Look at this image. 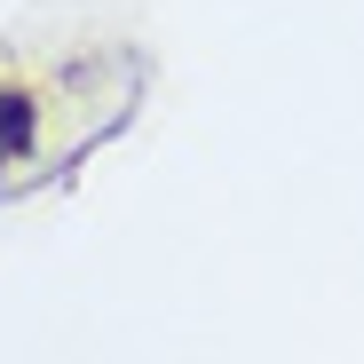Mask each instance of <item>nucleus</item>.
<instances>
[{"label":"nucleus","instance_id":"1","mask_svg":"<svg viewBox=\"0 0 364 364\" xmlns=\"http://www.w3.org/2000/svg\"><path fill=\"white\" fill-rule=\"evenodd\" d=\"M32 143V103L16 87H0V151H24Z\"/></svg>","mask_w":364,"mask_h":364}]
</instances>
